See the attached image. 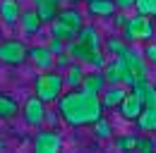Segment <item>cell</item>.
<instances>
[{
  "label": "cell",
  "instance_id": "obj_28",
  "mask_svg": "<svg viewBox=\"0 0 156 153\" xmlns=\"http://www.w3.org/2000/svg\"><path fill=\"white\" fill-rule=\"evenodd\" d=\"M125 22H127L125 15H115V24H118V26H125Z\"/></svg>",
  "mask_w": 156,
  "mask_h": 153
},
{
  "label": "cell",
  "instance_id": "obj_10",
  "mask_svg": "<svg viewBox=\"0 0 156 153\" xmlns=\"http://www.w3.org/2000/svg\"><path fill=\"white\" fill-rule=\"evenodd\" d=\"M79 89H82V91H89V93L101 96V91L106 89V79H103V72H101V70H94V72H89V74L84 72Z\"/></svg>",
  "mask_w": 156,
  "mask_h": 153
},
{
  "label": "cell",
  "instance_id": "obj_27",
  "mask_svg": "<svg viewBox=\"0 0 156 153\" xmlns=\"http://www.w3.org/2000/svg\"><path fill=\"white\" fill-rule=\"evenodd\" d=\"M115 2L118 10H130V7H135V0H113Z\"/></svg>",
  "mask_w": 156,
  "mask_h": 153
},
{
  "label": "cell",
  "instance_id": "obj_23",
  "mask_svg": "<svg viewBox=\"0 0 156 153\" xmlns=\"http://www.w3.org/2000/svg\"><path fill=\"white\" fill-rule=\"evenodd\" d=\"M91 127H94V132H96L98 139H111V124H108V120H103V115L98 117Z\"/></svg>",
  "mask_w": 156,
  "mask_h": 153
},
{
  "label": "cell",
  "instance_id": "obj_30",
  "mask_svg": "<svg viewBox=\"0 0 156 153\" xmlns=\"http://www.w3.org/2000/svg\"><path fill=\"white\" fill-rule=\"evenodd\" d=\"M51 2H60V0H51Z\"/></svg>",
  "mask_w": 156,
  "mask_h": 153
},
{
  "label": "cell",
  "instance_id": "obj_7",
  "mask_svg": "<svg viewBox=\"0 0 156 153\" xmlns=\"http://www.w3.org/2000/svg\"><path fill=\"white\" fill-rule=\"evenodd\" d=\"M27 60H31V65H34L36 70H41V72L53 70V65H55V55L48 50V46H31Z\"/></svg>",
  "mask_w": 156,
  "mask_h": 153
},
{
  "label": "cell",
  "instance_id": "obj_8",
  "mask_svg": "<svg viewBox=\"0 0 156 153\" xmlns=\"http://www.w3.org/2000/svg\"><path fill=\"white\" fill-rule=\"evenodd\" d=\"M62 148V139L55 132H39L34 139V151L39 153H58Z\"/></svg>",
  "mask_w": 156,
  "mask_h": 153
},
{
  "label": "cell",
  "instance_id": "obj_25",
  "mask_svg": "<svg viewBox=\"0 0 156 153\" xmlns=\"http://www.w3.org/2000/svg\"><path fill=\"white\" fill-rule=\"evenodd\" d=\"M48 50L53 53V55H58V53H62L65 50V41H60V38H51V43H48Z\"/></svg>",
  "mask_w": 156,
  "mask_h": 153
},
{
  "label": "cell",
  "instance_id": "obj_18",
  "mask_svg": "<svg viewBox=\"0 0 156 153\" xmlns=\"http://www.w3.org/2000/svg\"><path fill=\"white\" fill-rule=\"evenodd\" d=\"M20 113V103L12 98L10 93H2L0 91V120H10Z\"/></svg>",
  "mask_w": 156,
  "mask_h": 153
},
{
  "label": "cell",
  "instance_id": "obj_2",
  "mask_svg": "<svg viewBox=\"0 0 156 153\" xmlns=\"http://www.w3.org/2000/svg\"><path fill=\"white\" fill-rule=\"evenodd\" d=\"M62 86H65V81H62V74H60V70H46V72H41L36 76V81H34V93L39 96L43 103H53V100H58V96L62 93Z\"/></svg>",
  "mask_w": 156,
  "mask_h": 153
},
{
  "label": "cell",
  "instance_id": "obj_5",
  "mask_svg": "<svg viewBox=\"0 0 156 153\" xmlns=\"http://www.w3.org/2000/svg\"><path fill=\"white\" fill-rule=\"evenodd\" d=\"M46 103L41 100L39 96H31V98H27V103H24V122L29 124V127H41L43 122H46Z\"/></svg>",
  "mask_w": 156,
  "mask_h": 153
},
{
  "label": "cell",
  "instance_id": "obj_24",
  "mask_svg": "<svg viewBox=\"0 0 156 153\" xmlns=\"http://www.w3.org/2000/svg\"><path fill=\"white\" fill-rule=\"evenodd\" d=\"M154 148H156V141L151 139V136H137V148L135 151L149 153V151H154Z\"/></svg>",
  "mask_w": 156,
  "mask_h": 153
},
{
  "label": "cell",
  "instance_id": "obj_4",
  "mask_svg": "<svg viewBox=\"0 0 156 153\" xmlns=\"http://www.w3.org/2000/svg\"><path fill=\"white\" fill-rule=\"evenodd\" d=\"M151 36H154V24L147 15L127 17L122 26V41H149Z\"/></svg>",
  "mask_w": 156,
  "mask_h": 153
},
{
  "label": "cell",
  "instance_id": "obj_17",
  "mask_svg": "<svg viewBox=\"0 0 156 153\" xmlns=\"http://www.w3.org/2000/svg\"><path fill=\"white\" fill-rule=\"evenodd\" d=\"M125 89L118 84V86H108V91H101V103H103V108H115V105H120V100L125 98Z\"/></svg>",
  "mask_w": 156,
  "mask_h": 153
},
{
  "label": "cell",
  "instance_id": "obj_26",
  "mask_svg": "<svg viewBox=\"0 0 156 153\" xmlns=\"http://www.w3.org/2000/svg\"><path fill=\"white\" fill-rule=\"evenodd\" d=\"M144 57H147V62L156 65V43H149V46L144 48Z\"/></svg>",
  "mask_w": 156,
  "mask_h": 153
},
{
  "label": "cell",
  "instance_id": "obj_14",
  "mask_svg": "<svg viewBox=\"0 0 156 153\" xmlns=\"http://www.w3.org/2000/svg\"><path fill=\"white\" fill-rule=\"evenodd\" d=\"M87 7L94 17H113L118 10L113 0H87Z\"/></svg>",
  "mask_w": 156,
  "mask_h": 153
},
{
  "label": "cell",
  "instance_id": "obj_15",
  "mask_svg": "<svg viewBox=\"0 0 156 153\" xmlns=\"http://www.w3.org/2000/svg\"><path fill=\"white\" fill-rule=\"evenodd\" d=\"M137 124L142 132H156V105H144L137 115Z\"/></svg>",
  "mask_w": 156,
  "mask_h": 153
},
{
  "label": "cell",
  "instance_id": "obj_11",
  "mask_svg": "<svg viewBox=\"0 0 156 153\" xmlns=\"http://www.w3.org/2000/svg\"><path fill=\"white\" fill-rule=\"evenodd\" d=\"M34 12L39 15L43 24H51L60 12V2H51V0H34Z\"/></svg>",
  "mask_w": 156,
  "mask_h": 153
},
{
  "label": "cell",
  "instance_id": "obj_9",
  "mask_svg": "<svg viewBox=\"0 0 156 153\" xmlns=\"http://www.w3.org/2000/svg\"><path fill=\"white\" fill-rule=\"evenodd\" d=\"M122 57H125V62H127V67H130V72H132V76H135L137 81H142V79H149L147 65H144V57L139 55V53H135L132 48H127V50L122 53Z\"/></svg>",
  "mask_w": 156,
  "mask_h": 153
},
{
  "label": "cell",
  "instance_id": "obj_6",
  "mask_svg": "<svg viewBox=\"0 0 156 153\" xmlns=\"http://www.w3.org/2000/svg\"><path fill=\"white\" fill-rule=\"evenodd\" d=\"M142 108H144V103H142V93H139V89L132 86V91H127L125 98L120 100V113L125 120H137V115L142 113Z\"/></svg>",
  "mask_w": 156,
  "mask_h": 153
},
{
  "label": "cell",
  "instance_id": "obj_16",
  "mask_svg": "<svg viewBox=\"0 0 156 153\" xmlns=\"http://www.w3.org/2000/svg\"><path fill=\"white\" fill-rule=\"evenodd\" d=\"M58 19L62 22V24H67L72 31H79V29L84 26V22H82V12L75 10V7H62V10L58 12Z\"/></svg>",
  "mask_w": 156,
  "mask_h": 153
},
{
  "label": "cell",
  "instance_id": "obj_21",
  "mask_svg": "<svg viewBox=\"0 0 156 153\" xmlns=\"http://www.w3.org/2000/svg\"><path fill=\"white\" fill-rule=\"evenodd\" d=\"M103 48H106V53H111V55H122V53L127 50L125 41H122V38H118V36L108 38V41L103 43Z\"/></svg>",
  "mask_w": 156,
  "mask_h": 153
},
{
  "label": "cell",
  "instance_id": "obj_22",
  "mask_svg": "<svg viewBox=\"0 0 156 153\" xmlns=\"http://www.w3.org/2000/svg\"><path fill=\"white\" fill-rule=\"evenodd\" d=\"M115 148H118V151H135V148H137V136H135V134L115 136Z\"/></svg>",
  "mask_w": 156,
  "mask_h": 153
},
{
  "label": "cell",
  "instance_id": "obj_1",
  "mask_svg": "<svg viewBox=\"0 0 156 153\" xmlns=\"http://www.w3.org/2000/svg\"><path fill=\"white\" fill-rule=\"evenodd\" d=\"M58 110L60 117L70 127H91L103 115V103H101V96L82 91L77 86V89H70V93L58 96Z\"/></svg>",
  "mask_w": 156,
  "mask_h": 153
},
{
  "label": "cell",
  "instance_id": "obj_19",
  "mask_svg": "<svg viewBox=\"0 0 156 153\" xmlns=\"http://www.w3.org/2000/svg\"><path fill=\"white\" fill-rule=\"evenodd\" d=\"M51 36H55V38H60V41H65V43H70L72 38L77 36V31H72L67 24H62L58 17L51 22Z\"/></svg>",
  "mask_w": 156,
  "mask_h": 153
},
{
  "label": "cell",
  "instance_id": "obj_29",
  "mask_svg": "<svg viewBox=\"0 0 156 153\" xmlns=\"http://www.w3.org/2000/svg\"><path fill=\"white\" fill-rule=\"evenodd\" d=\"M0 151H5V141L2 139H0Z\"/></svg>",
  "mask_w": 156,
  "mask_h": 153
},
{
  "label": "cell",
  "instance_id": "obj_12",
  "mask_svg": "<svg viewBox=\"0 0 156 153\" xmlns=\"http://www.w3.org/2000/svg\"><path fill=\"white\" fill-rule=\"evenodd\" d=\"M20 26L22 31L27 34V36H34V34H39L41 26H43V22L39 19V15L34 12V10H24V12H20Z\"/></svg>",
  "mask_w": 156,
  "mask_h": 153
},
{
  "label": "cell",
  "instance_id": "obj_3",
  "mask_svg": "<svg viewBox=\"0 0 156 153\" xmlns=\"http://www.w3.org/2000/svg\"><path fill=\"white\" fill-rule=\"evenodd\" d=\"M29 57V46L22 38H5L0 41V62L7 67H20Z\"/></svg>",
  "mask_w": 156,
  "mask_h": 153
},
{
  "label": "cell",
  "instance_id": "obj_13",
  "mask_svg": "<svg viewBox=\"0 0 156 153\" xmlns=\"http://www.w3.org/2000/svg\"><path fill=\"white\" fill-rule=\"evenodd\" d=\"M20 2L17 0H2L0 2V19L7 24V26H15L17 19H20Z\"/></svg>",
  "mask_w": 156,
  "mask_h": 153
},
{
  "label": "cell",
  "instance_id": "obj_20",
  "mask_svg": "<svg viewBox=\"0 0 156 153\" xmlns=\"http://www.w3.org/2000/svg\"><path fill=\"white\" fill-rule=\"evenodd\" d=\"M82 76H84V67L82 65H70L67 67V74L62 76V81L70 86V89H77L82 84Z\"/></svg>",
  "mask_w": 156,
  "mask_h": 153
}]
</instances>
